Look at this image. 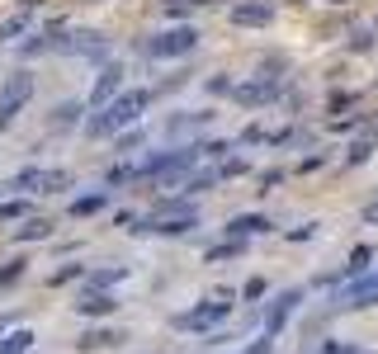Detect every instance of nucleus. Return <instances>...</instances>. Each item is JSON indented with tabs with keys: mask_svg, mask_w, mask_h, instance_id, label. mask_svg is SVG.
<instances>
[{
	"mask_svg": "<svg viewBox=\"0 0 378 354\" xmlns=\"http://www.w3.org/2000/svg\"><path fill=\"white\" fill-rule=\"evenodd\" d=\"M147 104H152V90H118L94 118H85V133L90 138H114V133L138 123L142 114H147Z\"/></svg>",
	"mask_w": 378,
	"mask_h": 354,
	"instance_id": "nucleus-1",
	"label": "nucleus"
},
{
	"mask_svg": "<svg viewBox=\"0 0 378 354\" xmlns=\"http://www.w3.org/2000/svg\"><path fill=\"white\" fill-rule=\"evenodd\" d=\"M194 47H199V29H189V24H180V29L152 33V38L142 43V52H147L152 62H171V57H189Z\"/></svg>",
	"mask_w": 378,
	"mask_h": 354,
	"instance_id": "nucleus-2",
	"label": "nucleus"
},
{
	"mask_svg": "<svg viewBox=\"0 0 378 354\" xmlns=\"http://www.w3.org/2000/svg\"><path fill=\"white\" fill-rule=\"evenodd\" d=\"M29 99H33V76L19 66V71H10V76H5V85H0V133L15 123V114L29 104Z\"/></svg>",
	"mask_w": 378,
	"mask_h": 354,
	"instance_id": "nucleus-3",
	"label": "nucleus"
},
{
	"mask_svg": "<svg viewBox=\"0 0 378 354\" xmlns=\"http://www.w3.org/2000/svg\"><path fill=\"white\" fill-rule=\"evenodd\" d=\"M227 307H232V293H213L208 303L180 312V317H175V331H213V326L227 317Z\"/></svg>",
	"mask_w": 378,
	"mask_h": 354,
	"instance_id": "nucleus-4",
	"label": "nucleus"
},
{
	"mask_svg": "<svg viewBox=\"0 0 378 354\" xmlns=\"http://www.w3.org/2000/svg\"><path fill=\"white\" fill-rule=\"evenodd\" d=\"M10 189H19V194H24V189H33V194H62V189H71V175H66V170L24 166L15 180H10Z\"/></svg>",
	"mask_w": 378,
	"mask_h": 354,
	"instance_id": "nucleus-5",
	"label": "nucleus"
},
{
	"mask_svg": "<svg viewBox=\"0 0 378 354\" xmlns=\"http://www.w3.org/2000/svg\"><path fill=\"white\" fill-rule=\"evenodd\" d=\"M57 47L71 52V57H94V62H99V57L109 52V38H104L99 29H76L71 38H57Z\"/></svg>",
	"mask_w": 378,
	"mask_h": 354,
	"instance_id": "nucleus-6",
	"label": "nucleus"
},
{
	"mask_svg": "<svg viewBox=\"0 0 378 354\" xmlns=\"http://www.w3.org/2000/svg\"><path fill=\"white\" fill-rule=\"evenodd\" d=\"M118 90H123V66H118V62H104V66H99V76H94V85H90V104L104 109Z\"/></svg>",
	"mask_w": 378,
	"mask_h": 354,
	"instance_id": "nucleus-7",
	"label": "nucleus"
},
{
	"mask_svg": "<svg viewBox=\"0 0 378 354\" xmlns=\"http://www.w3.org/2000/svg\"><path fill=\"white\" fill-rule=\"evenodd\" d=\"M269 19H274V5H269V0H241V5H232L236 29H265Z\"/></svg>",
	"mask_w": 378,
	"mask_h": 354,
	"instance_id": "nucleus-8",
	"label": "nucleus"
},
{
	"mask_svg": "<svg viewBox=\"0 0 378 354\" xmlns=\"http://www.w3.org/2000/svg\"><path fill=\"white\" fill-rule=\"evenodd\" d=\"M232 94H236V99H241V104H269V99H274V94H279V80H265V76H260V80H246V85H232Z\"/></svg>",
	"mask_w": 378,
	"mask_h": 354,
	"instance_id": "nucleus-9",
	"label": "nucleus"
},
{
	"mask_svg": "<svg viewBox=\"0 0 378 354\" xmlns=\"http://www.w3.org/2000/svg\"><path fill=\"white\" fill-rule=\"evenodd\" d=\"M114 307H118V303H114L104 288H90V293H85V298L76 303L80 317H114Z\"/></svg>",
	"mask_w": 378,
	"mask_h": 354,
	"instance_id": "nucleus-10",
	"label": "nucleus"
},
{
	"mask_svg": "<svg viewBox=\"0 0 378 354\" xmlns=\"http://www.w3.org/2000/svg\"><path fill=\"white\" fill-rule=\"evenodd\" d=\"M374 303H378V274H369L355 288H346V307H374Z\"/></svg>",
	"mask_w": 378,
	"mask_h": 354,
	"instance_id": "nucleus-11",
	"label": "nucleus"
},
{
	"mask_svg": "<svg viewBox=\"0 0 378 354\" xmlns=\"http://www.w3.org/2000/svg\"><path fill=\"white\" fill-rule=\"evenodd\" d=\"M293 307H298V293H284L279 303L269 307V322H265V336H269V340L284 331V322H288V312H293Z\"/></svg>",
	"mask_w": 378,
	"mask_h": 354,
	"instance_id": "nucleus-12",
	"label": "nucleus"
},
{
	"mask_svg": "<svg viewBox=\"0 0 378 354\" xmlns=\"http://www.w3.org/2000/svg\"><path fill=\"white\" fill-rule=\"evenodd\" d=\"M227 231H232L236 241H246V236H260V231H269V217H255V213L232 217V222H227Z\"/></svg>",
	"mask_w": 378,
	"mask_h": 354,
	"instance_id": "nucleus-13",
	"label": "nucleus"
},
{
	"mask_svg": "<svg viewBox=\"0 0 378 354\" xmlns=\"http://www.w3.org/2000/svg\"><path fill=\"white\" fill-rule=\"evenodd\" d=\"M80 114H85V104H80V99H62V104L52 109V118H47V123H52V128H76Z\"/></svg>",
	"mask_w": 378,
	"mask_h": 354,
	"instance_id": "nucleus-14",
	"label": "nucleus"
},
{
	"mask_svg": "<svg viewBox=\"0 0 378 354\" xmlns=\"http://www.w3.org/2000/svg\"><path fill=\"white\" fill-rule=\"evenodd\" d=\"M43 236H52V222L47 217H24V227L15 231V241H43Z\"/></svg>",
	"mask_w": 378,
	"mask_h": 354,
	"instance_id": "nucleus-15",
	"label": "nucleus"
},
{
	"mask_svg": "<svg viewBox=\"0 0 378 354\" xmlns=\"http://www.w3.org/2000/svg\"><path fill=\"white\" fill-rule=\"evenodd\" d=\"M104 208H109V194L99 189V194H85V199L71 203V217H90V213H104Z\"/></svg>",
	"mask_w": 378,
	"mask_h": 354,
	"instance_id": "nucleus-16",
	"label": "nucleus"
},
{
	"mask_svg": "<svg viewBox=\"0 0 378 354\" xmlns=\"http://www.w3.org/2000/svg\"><path fill=\"white\" fill-rule=\"evenodd\" d=\"M123 279H128V264H109V269H94L90 274V288H114Z\"/></svg>",
	"mask_w": 378,
	"mask_h": 354,
	"instance_id": "nucleus-17",
	"label": "nucleus"
},
{
	"mask_svg": "<svg viewBox=\"0 0 378 354\" xmlns=\"http://www.w3.org/2000/svg\"><path fill=\"white\" fill-rule=\"evenodd\" d=\"M33 350V331H10L0 340V354H29Z\"/></svg>",
	"mask_w": 378,
	"mask_h": 354,
	"instance_id": "nucleus-18",
	"label": "nucleus"
},
{
	"mask_svg": "<svg viewBox=\"0 0 378 354\" xmlns=\"http://www.w3.org/2000/svg\"><path fill=\"white\" fill-rule=\"evenodd\" d=\"M118 331H85V336H80V350H104V345H118Z\"/></svg>",
	"mask_w": 378,
	"mask_h": 354,
	"instance_id": "nucleus-19",
	"label": "nucleus"
},
{
	"mask_svg": "<svg viewBox=\"0 0 378 354\" xmlns=\"http://www.w3.org/2000/svg\"><path fill=\"white\" fill-rule=\"evenodd\" d=\"M19 33H29V15H24V10H19L15 19H5V24H0V43H15Z\"/></svg>",
	"mask_w": 378,
	"mask_h": 354,
	"instance_id": "nucleus-20",
	"label": "nucleus"
},
{
	"mask_svg": "<svg viewBox=\"0 0 378 354\" xmlns=\"http://www.w3.org/2000/svg\"><path fill=\"white\" fill-rule=\"evenodd\" d=\"M33 208H29V199H10V203H0V222H24Z\"/></svg>",
	"mask_w": 378,
	"mask_h": 354,
	"instance_id": "nucleus-21",
	"label": "nucleus"
},
{
	"mask_svg": "<svg viewBox=\"0 0 378 354\" xmlns=\"http://www.w3.org/2000/svg\"><path fill=\"white\" fill-rule=\"evenodd\" d=\"M369 260H374V250H369V246H355V250H350L346 274H364V269H369Z\"/></svg>",
	"mask_w": 378,
	"mask_h": 354,
	"instance_id": "nucleus-22",
	"label": "nucleus"
},
{
	"mask_svg": "<svg viewBox=\"0 0 378 354\" xmlns=\"http://www.w3.org/2000/svg\"><path fill=\"white\" fill-rule=\"evenodd\" d=\"M241 250H246V241H236V236H232L227 246H213V250H208V264H218V260H232V255H241Z\"/></svg>",
	"mask_w": 378,
	"mask_h": 354,
	"instance_id": "nucleus-23",
	"label": "nucleus"
},
{
	"mask_svg": "<svg viewBox=\"0 0 378 354\" xmlns=\"http://www.w3.org/2000/svg\"><path fill=\"white\" fill-rule=\"evenodd\" d=\"M208 114H180V118H171V138L175 133H189V128H204Z\"/></svg>",
	"mask_w": 378,
	"mask_h": 354,
	"instance_id": "nucleus-24",
	"label": "nucleus"
},
{
	"mask_svg": "<svg viewBox=\"0 0 378 354\" xmlns=\"http://www.w3.org/2000/svg\"><path fill=\"white\" fill-rule=\"evenodd\" d=\"M24 269H29V260H5V264H0V288H10Z\"/></svg>",
	"mask_w": 378,
	"mask_h": 354,
	"instance_id": "nucleus-25",
	"label": "nucleus"
},
{
	"mask_svg": "<svg viewBox=\"0 0 378 354\" xmlns=\"http://www.w3.org/2000/svg\"><path fill=\"white\" fill-rule=\"evenodd\" d=\"M128 180H138V166H114L109 170V185H128Z\"/></svg>",
	"mask_w": 378,
	"mask_h": 354,
	"instance_id": "nucleus-26",
	"label": "nucleus"
},
{
	"mask_svg": "<svg viewBox=\"0 0 378 354\" xmlns=\"http://www.w3.org/2000/svg\"><path fill=\"white\" fill-rule=\"evenodd\" d=\"M85 274V269H80V264H66V269H57V274H52V283H57V288H62V283H71V279H80Z\"/></svg>",
	"mask_w": 378,
	"mask_h": 354,
	"instance_id": "nucleus-27",
	"label": "nucleus"
},
{
	"mask_svg": "<svg viewBox=\"0 0 378 354\" xmlns=\"http://www.w3.org/2000/svg\"><path fill=\"white\" fill-rule=\"evenodd\" d=\"M369 152H374V142H355V147H350V161L360 166V161H369Z\"/></svg>",
	"mask_w": 378,
	"mask_h": 354,
	"instance_id": "nucleus-28",
	"label": "nucleus"
},
{
	"mask_svg": "<svg viewBox=\"0 0 378 354\" xmlns=\"http://www.w3.org/2000/svg\"><path fill=\"white\" fill-rule=\"evenodd\" d=\"M208 90L213 94H232V76H213L208 80Z\"/></svg>",
	"mask_w": 378,
	"mask_h": 354,
	"instance_id": "nucleus-29",
	"label": "nucleus"
},
{
	"mask_svg": "<svg viewBox=\"0 0 378 354\" xmlns=\"http://www.w3.org/2000/svg\"><path fill=\"white\" fill-rule=\"evenodd\" d=\"M218 175H246V161H222Z\"/></svg>",
	"mask_w": 378,
	"mask_h": 354,
	"instance_id": "nucleus-30",
	"label": "nucleus"
},
{
	"mask_svg": "<svg viewBox=\"0 0 378 354\" xmlns=\"http://www.w3.org/2000/svg\"><path fill=\"white\" fill-rule=\"evenodd\" d=\"M246 354H274V345H269V336H260V340H255V345H251Z\"/></svg>",
	"mask_w": 378,
	"mask_h": 354,
	"instance_id": "nucleus-31",
	"label": "nucleus"
},
{
	"mask_svg": "<svg viewBox=\"0 0 378 354\" xmlns=\"http://www.w3.org/2000/svg\"><path fill=\"white\" fill-rule=\"evenodd\" d=\"M241 293H246V298H260V293H265V279H251V283H246Z\"/></svg>",
	"mask_w": 378,
	"mask_h": 354,
	"instance_id": "nucleus-32",
	"label": "nucleus"
},
{
	"mask_svg": "<svg viewBox=\"0 0 378 354\" xmlns=\"http://www.w3.org/2000/svg\"><path fill=\"white\" fill-rule=\"evenodd\" d=\"M138 142H142V133H128V138H118V152H133Z\"/></svg>",
	"mask_w": 378,
	"mask_h": 354,
	"instance_id": "nucleus-33",
	"label": "nucleus"
},
{
	"mask_svg": "<svg viewBox=\"0 0 378 354\" xmlns=\"http://www.w3.org/2000/svg\"><path fill=\"white\" fill-rule=\"evenodd\" d=\"M364 222H378V203H369V208H364Z\"/></svg>",
	"mask_w": 378,
	"mask_h": 354,
	"instance_id": "nucleus-34",
	"label": "nucleus"
}]
</instances>
